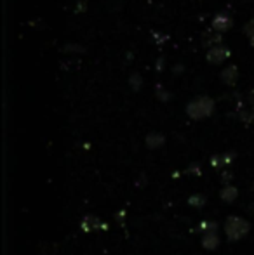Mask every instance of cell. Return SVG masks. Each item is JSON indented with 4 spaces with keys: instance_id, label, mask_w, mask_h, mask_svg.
I'll return each instance as SVG.
<instances>
[{
    "instance_id": "1",
    "label": "cell",
    "mask_w": 254,
    "mask_h": 255,
    "mask_svg": "<svg viewBox=\"0 0 254 255\" xmlns=\"http://www.w3.org/2000/svg\"><path fill=\"white\" fill-rule=\"evenodd\" d=\"M214 108H216V103H214L213 98H209V96H199V98L192 99L187 104V115L192 120H202V118L211 117L214 113Z\"/></svg>"
},
{
    "instance_id": "2",
    "label": "cell",
    "mask_w": 254,
    "mask_h": 255,
    "mask_svg": "<svg viewBox=\"0 0 254 255\" xmlns=\"http://www.w3.org/2000/svg\"><path fill=\"white\" fill-rule=\"evenodd\" d=\"M251 226L246 219L237 217V215H230L225 222V235L230 242H239L241 238H244L249 233Z\"/></svg>"
},
{
    "instance_id": "3",
    "label": "cell",
    "mask_w": 254,
    "mask_h": 255,
    "mask_svg": "<svg viewBox=\"0 0 254 255\" xmlns=\"http://www.w3.org/2000/svg\"><path fill=\"white\" fill-rule=\"evenodd\" d=\"M228 57H230V49L223 44L207 49V54H206V59L209 61L211 64H221L223 61H227Z\"/></svg>"
},
{
    "instance_id": "4",
    "label": "cell",
    "mask_w": 254,
    "mask_h": 255,
    "mask_svg": "<svg viewBox=\"0 0 254 255\" xmlns=\"http://www.w3.org/2000/svg\"><path fill=\"white\" fill-rule=\"evenodd\" d=\"M211 26H213L214 31L223 35L225 31H228L234 26V19H232V16L228 12H218L216 16L213 17V21H211Z\"/></svg>"
},
{
    "instance_id": "5",
    "label": "cell",
    "mask_w": 254,
    "mask_h": 255,
    "mask_svg": "<svg viewBox=\"0 0 254 255\" xmlns=\"http://www.w3.org/2000/svg\"><path fill=\"white\" fill-rule=\"evenodd\" d=\"M220 78H221V82H223V84L235 85V84H237V80H239L237 66H235V64H228V66H225L223 70H221V73H220Z\"/></svg>"
},
{
    "instance_id": "6",
    "label": "cell",
    "mask_w": 254,
    "mask_h": 255,
    "mask_svg": "<svg viewBox=\"0 0 254 255\" xmlns=\"http://www.w3.org/2000/svg\"><path fill=\"white\" fill-rule=\"evenodd\" d=\"M221 42H223V35L218 33V31H206V33L202 35V45L207 49L211 47H216V45H221Z\"/></svg>"
},
{
    "instance_id": "7",
    "label": "cell",
    "mask_w": 254,
    "mask_h": 255,
    "mask_svg": "<svg viewBox=\"0 0 254 255\" xmlns=\"http://www.w3.org/2000/svg\"><path fill=\"white\" fill-rule=\"evenodd\" d=\"M145 142H146V148H148V149H159V148H162V146H164L166 137H164L160 132H150V134L146 135Z\"/></svg>"
},
{
    "instance_id": "8",
    "label": "cell",
    "mask_w": 254,
    "mask_h": 255,
    "mask_svg": "<svg viewBox=\"0 0 254 255\" xmlns=\"http://www.w3.org/2000/svg\"><path fill=\"white\" fill-rule=\"evenodd\" d=\"M220 196H221V200H223L225 203H234L235 200H237V196H239V189L235 188V186H232V184L223 186V189L220 191Z\"/></svg>"
},
{
    "instance_id": "9",
    "label": "cell",
    "mask_w": 254,
    "mask_h": 255,
    "mask_svg": "<svg viewBox=\"0 0 254 255\" xmlns=\"http://www.w3.org/2000/svg\"><path fill=\"white\" fill-rule=\"evenodd\" d=\"M99 228H105V224H101V221L96 215H85L84 221H82V229L84 231H94V229Z\"/></svg>"
},
{
    "instance_id": "10",
    "label": "cell",
    "mask_w": 254,
    "mask_h": 255,
    "mask_svg": "<svg viewBox=\"0 0 254 255\" xmlns=\"http://www.w3.org/2000/svg\"><path fill=\"white\" fill-rule=\"evenodd\" d=\"M202 247L206 250H216L220 247V236L218 233H209L202 236Z\"/></svg>"
},
{
    "instance_id": "11",
    "label": "cell",
    "mask_w": 254,
    "mask_h": 255,
    "mask_svg": "<svg viewBox=\"0 0 254 255\" xmlns=\"http://www.w3.org/2000/svg\"><path fill=\"white\" fill-rule=\"evenodd\" d=\"M141 85H143V77L139 73H132L131 77H129V87L134 92H138L139 89H141Z\"/></svg>"
},
{
    "instance_id": "12",
    "label": "cell",
    "mask_w": 254,
    "mask_h": 255,
    "mask_svg": "<svg viewBox=\"0 0 254 255\" xmlns=\"http://www.w3.org/2000/svg\"><path fill=\"white\" fill-rule=\"evenodd\" d=\"M63 52L64 54H84L85 52V47H82L80 44H75V42H71V44L64 45Z\"/></svg>"
},
{
    "instance_id": "13",
    "label": "cell",
    "mask_w": 254,
    "mask_h": 255,
    "mask_svg": "<svg viewBox=\"0 0 254 255\" xmlns=\"http://www.w3.org/2000/svg\"><path fill=\"white\" fill-rule=\"evenodd\" d=\"M199 231H202L204 235H209V233H216L218 231V224L214 221H204L200 224Z\"/></svg>"
},
{
    "instance_id": "14",
    "label": "cell",
    "mask_w": 254,
    "mask_h": 255,
    "mask_svg": "<svg viewBox=\"0 0 254 255\" xmlns=\"http://www.w3.org/2000/svg\"><path fill=\"white\" fill-rule=\"evenodd\" d=\"M188 203H190L192 207H204V205H206V198H204V195H193L188 198Z\"/></svg>"
},
{
    "instance_id": "15",
    "label": "cell",
    "mask_w": 254,
    "mask_h": 255,
    "mask_svg": "<svg viewBox=\"0 0 254 255\" xmlns=\"http://www.w3.org/2000/svg\"><path fill=\"white\" fill-rule=\"evenodd\" d=\"M157 98L160 99V101H169L171 99V92L167 91V89H164L162 85H157Z\"/></svg>"
},
{
    "instance_id": "16",
    "label": "cell",
    "mask_w": 254,
    "mask_h": 255,
    "mask_svg": "<svg viewBox=\"0 0 254 255\" xmlns=\"http://www.w3.org/2000/svg\"><path fill=\"white\" fill-rule=\"evenodd\" d=\"M152 37H153V40H155L159 45L166 44V42L169 40V37H167L166 33H159V31H152Z\"/></svg>"
},
{
    "instance_id": "17",
    "label": "cell",
    "mask_w": 254,
    "mask_h": 255,
    "mask_svg": "<svg viewBox=\"0 0 254 255\" xmlns=\"http://www.w3.org/2000/svg\"><path fill=\"white\" fill-rule=\"evenodd\" d=\"M244 33L248 35L249 38L254 37V17H253V19H249L248 23L244 24Z\"/></svg>"
},
{
    "instance_id": "18",
    "label": "cell",
    "mask_w": 254,
    "mask_h": 255,
    "mask_svg": "<svg viewBox=\"0 0 254 255\" xmlns=\"http://www.w3.org/2000/svg\"><path fill=\"white\" fill-rule=\"evenodd\" d=\"M188 174H197V175H200V165L199 163H192L190 167H188Z\"/></svg>"
},
{
    "instance_id": "19",
    "label": "cell",
    "mask_w": 254,
    "mask_h": 255,
    "mask_svg": "<svg viewBox=\"0 0 254 255\" xmlns=\"http://www.w3.org/2000/svg\"><path fill=\"white\" fill-rule=\"evenodd\" d=\"M248 103L254 108V89H251V91H249V94H248Z\"/></svg>"
},
{
    "instance_id": "20",
    "label": "cell",
    "mask_w": 254,
    "mask_h": 255,
    "mask_svg": "<svg viewBox=\"0 0 254 255\" xmlns=\"http://www.w3.org/2000/svg\"><path fill=\"white\" fill-rule=\"evenodd\" d=\"M221 179H223L225 184L228 186V181H230V179H232V174H230V172H223V175H221Z\"/></svg>"
},
{
    "instance_id": "21",
    "label": "cell",
    "mask_w": 254,
    "mask_h": 255,
    "mask_svg": "<svg viewBox=\"0 0 254 255\" xmlns=\"http://www.w3.org/2000/svg\"><path fill=\"white\" fill-rule=\"evenodd\" d=\"M157 70L159 71L164 70V57H159V59H157Z\"/></svg>"
},
{
    "instance_id": "22",
    "label": "cell",
    "mask_w": 254,
    "mask_h": 255,
    "mask_svg": "<svg viewBox=\"0 0 254 255\" xmlns=\"http://www.w3.org/2000/svg\"><path fill=\"white\" fill-rule=\"evenodd\" d=\"M82 9L85 10V2H82V0H80V2H78V5H77V12H82Z\"/></svg>"
},
{
    "instance_id": "23",
    "label": "cell",
    "mask_w": 254,
    "mask_h": 255,
    "mask_svg": "<svg viewBox=\"0 0 254 255\" xmlns=\"http://www.w3.org/2000/svg\"><path fill=\"white\" fill-rule=\"evenodd\" d=\"M249 44H251V47H254V37L249 38Z\"/></svg>"
},
{
    "instance_id": "24",
    "label": "cell",
    "mask_w": 254,
    "mask_h": 255,
    "mask_svg": "<svg viewBox=\"0 0 254 255\" xmlns=\"http://www.w3.org/2000/svg\"><path fill=\"white\" fill-rule=\"evenodd\" d=\"M251 113H253V122H254V108H253V111H251Z\"/></svg>"
},
{
    "instance_id": "25",
    "label": "cell",
    "mask_w": 254,
    "mask_h": 255,
    "mask_svg": "<svg viewBox=\"0 0 254 255\" xmlns=\"http://www.w3.org/2000/svg\"><path fill=\"white\" fill-rule=\"evenodd\" d=\"M253 212H254V205H253Z\"/></svg>"
},
{
    "instance_id": "26",
    "label": "cell",
    "mask_w": 254,
    "mask_h": 255,
    "mask_svg": "<svg viewBox=\"0 0 254 255\" xmlns=\"http://www.w3.org/2000/svg\"><path fill=\"white\" fill-rule=\"evenodd\" d=\"M253 189H254V182H253Z\"/></svg>"
}]
</instances>
